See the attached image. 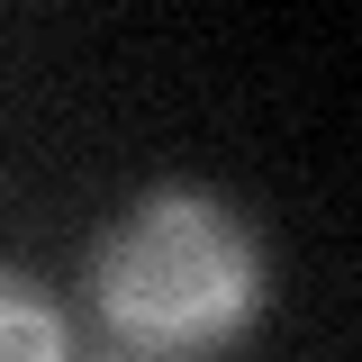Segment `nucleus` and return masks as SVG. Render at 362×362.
Returning <instances> with one entry per match:
<instances>
[{"label":"nucleus","mask_w":362,"mask_h":362,"mask_svg":"<svg viewBox=\"0 0 362 362\" xmlns=\"http://www.w3.org/2000/svg\"><path fill=\"white\" fill-rule=\"evenodd\" d=\"M263 308V254L209 190L136 199L100 245V317L136 354H209Z\"/></svg>","instance_id":"obj_1"},{"label":"nucleus","mask_w":362,"mask_h":362,"mask_svg":"<svg viewBox=\"0 0 362 362\" xmlns=\"http://www.w3.org/2000/svg\"><path fill=\"white\" fill-rule=\"evenodd\" d=\"M0 362H64V317L18 272H0Z\"/></svg>","instance_id":"obj_2"}]
</instances>
